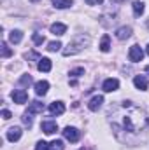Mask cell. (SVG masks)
I'll return each mask as SVG.
<instances>
[{
	"mask_svg": "<svg viewBox=\"0 0 149 150\" xmlns=\"http://www.w3.org/2000/svg\"><path fill=\"white\" fill-rule=\"evenodd\" d=\"M133 84H135V87H137V89H140V91H146V89H148V86H149L148 79H146L144 75H137V77L133 79Z\"/></svg>",
	"mask_w": 149,
	"mask_h": 150,
	"instance_id": "8fae6325",
	"label": "cell"
},
{
	"mask_svg": "<svg viewBox=\"0 0 149 150\" xmlns=\"http://www.w3.org/2000/svg\"><path fill=\"white\" fill-rule=\"evenodd\" d=\"M35 150H49V143H46V142H39L37 145H35Z\"/></svg>",
	"mask_w": 149,
	"mask_h": 150,
	"instance_id": "4316f807",
	"label": "cell"
},
{
	"mask_svg": "<svg viewBox=\"0 0 149 150\" xmlns=\"http://www.w3.org/2000/svg\"><path fill=\"white\" fill-rule=\"evenodd\" d=\"M40 127H42V131H44L46 134H54V133L58 131V124H56L54 120H44V122L40 124Z\"/></svg>",
	"mask_w": 149,
	"mask_h": 150,
	"instance_id": "8992f818",
	"label": "cell"
},
{
	"mask_svg": "<svg viewBox=\"0 0 149 150\" xmlns=\"http://www.w3.org/2000/svg\"><path fill=\"white\" fill-rule=\"evenodd\" d=\"M19 84H23V86H30V84H32V77H30V75H23L21 80H19Z\"/></svg>",
	"mask_w": 149,
	"mask_h": 150,
	"instance_id": "484cf974",
	"label": "cell"
},
{
	"mask_svg": "<svg viewBox=\"0 0 149 150\" xmlns=\"http://www.w3.org/2000/svg\"><path fill=\"white\" fill-rule=\"evenodd\" d=\"M21 119H23V124H25V126L32 127V113H30V112L23 113V117H21Z\"/></svg>",
	"mask_w": 149,
	"mask_h": 150,
	"instance_id": "cb8c5ba5",
	"label": "cell"
},
{
	"mask_svg": "<svg viewBox=\"0 0 149 150\" xmlns=\"http://www.w3.org/2000/svg\"><path fill=\"white\" fill-rule=\"evenodd\" d=\"M144 9H146V7H144V2H142V0H135V2H133V14H135L137 18L144 14Z\"/></svg>",
	"mask_w": 149,
	"mask_h": 150,
	"instance_id": "e0dca14e",
	"label": "cell"
},
{
	"mask_svg": "<svg viewBox=\"0 0 149 150\" xmlns=\"http://www.w3.org/2000/svg\"><path fill=\"white\" fill-rule=\"evenodd\" d=\"M63 136H65V140H69L70 143H75V142H79V138H81V133H79L75 127L67 126V127L63 129Z\"/></svg>",
	"mask_w": 149,
	"mask_h": 150,
	"instance_id": "277c9868",
	"label": "cell"
},
{
	"mask_svg": "<svg viewBox=\"0 0 149 150\" xmlns=\"http://www.w3.org/2000/svg\"><path fill=\"white\" fill-rule=\"evenodd\" d=\"M34 42H35V44H37V45H42V44H44V42H46V38H44V35H39V33H34Z\"/></svg>",
	"mask_w": 149,
	"mask_h": 150,
	"instance_id": "d4e9b609",
	"label": "cell"
},
{
	"mask_svg": "<svg viewBox=\"0 0 149 150\" xmlns=\"http://www.w3.org/2000/svg\"><path fill=\"white\" fill-rule=\"evenodd\" d=\"M130 35H132V28L130 26H121V28L116 30V37L119 38V40H126Z\"/></svg>",
	"mask_w": 149,
	"mask_h": 150,
	"instance_id": "5bb4252c",
	"label": "cell"
},
{
	"mask_svg": "<svg viewBox=\"0 0 149 150\" xmlns=\"http://www.w3.org/2000/svg\"><path fill=\"white\" fill-rule=\"evenodd\" d=\"M60 47H62V42H49V45H47V51H51V52H56V51H60Z\"/></svg>",
	"mask_w": 149,
	"mask_h": 150,
	"instance_id": "7402d4cb",
	"label": "cell"
},
{
	"mask_svg": "<svg viewBox=\"0 0 149 150\" xmlns=\"http://www.w3.org/2000/svg\"><path fill=\"white\" fill-rule=\"evenodd\" d=\"M0 47H2V58H9V56L12 54V51L7 47V44H5V42H2V45H0Z\"/></svg>",
	"mask_w": 149,
	"mask_h": 150,
	"instance_id": "603a6c76",
	"label": "cell"
},
{
	"mask_svg": "<svg viewBox=\"0 0 149 150\" xmlns=\"http://www.w3.org/2000/svg\"><path fill=\"white\" fill-rule=\"evenodd\" d=\"M21 133H23L21 127H11V129L7 131V140L14 143V142H18V140L21 138Z\"/></svg>",
	"mask_w": 149,
	"mask_h": 150,
	"instance_id": "30bf717a",
	"label": "cell"
},
{
	"mask_svg": "<svg viewBox=\"0 0 149 150\" xmlns=\"http://www.w3.org/2000/svg\"><path fill=\"white\" fill-rule=\"evenodd\" d=\"M74 2L72 0H53V5L56 7V9H67V7H70Z\"/></svg>",
	"mask_w": 149,
	"mask_h": 150,
	"instance_id": "ffe728a7",
	"label": "cell"
},
{
	"mask_svg": "<svg viewBox=\"0 0 149 150\" xmlns=\"http://www.w3.org/2000/svg\"><path fill=\"white\" fill-rule=\"evenodd\" d=\"M119 87V80L117 79H107L105 82H104V86H102V89L105 91V93H112V91H116Z\"/></svg>",
	"mask_w": 149,
	"mask_h": 150,
	"instance_id": "52a82bcc",
	"label": "cell"
},
{
	"mask_svg": "<svg viewBox=\"0 0 149 150\" xmlns=\"http://www.w3.org/2000/svg\"><path fill=\"white\" fill-rule=\"evenodd\" d=\"M146 72H148V74H149V67H146Z\"/></svg>",
	"mask_w": 149,
	"mask_h": 150,
	"instance_id": "4dcf8cb0",
	"label": "cell"
},
{
	"mask_svg": "<svg viewBox=\"0 0 149 150\" xmlns=\"http://www.w3.org/2000/svg\"><path fill=\"white\" fill-rule=\"evenodd\" d=\"M128 58H130V61H133V63H139V61H142V58H144V51L140 49V45H132L130 47V52H128Z\"/></svg>",
	"mask_w": 149,
	"mask_h": 150,
	"instance_id": "3957f363",
	"label": "cell"
},
{
	"mask_svg": "<svg viewBox=\"0 0 149 150\" xmlns=\"http://www.w3.org/2000/svg\"><path fill=\"white\" fill-rule=\"evenodd\" d=\"M90 44V37L88 35H79L75 37L72 42H69V47L63 49V56H72V54H77L84 49V45Z\"/></svg>",
	"mask_w": 149,
	"mask_h": 150,
	"instance_id": "7a4b0ae2",
	"label": "cell"
},
{
	"mask_svg": "<svg viewBox=\"0 0 149 150\" xmlns=\"http://www.w3.org/2000/svg\"><path fill=\"white\" fill-rule=\"evenodd\" d=\"M11 98H12L14 103L23 105V103H27V100H28V93H27L25 89H18V91H14V93L11 94Z\"/></svg>",
	"mask_w": 149,
	"mask_h": 150,
	"instance_id": "5b68a950",
	"label": "cell"
},
{
	"mask_svg": "<svg viewBox=\"0 0 149 150\" xmlns=\"http://www.w3.org/2000/svg\"><path fill=\"white\" fill-rule=\"evenodd\" d=\"M2 117H4L5 120H9V119H11L12 115H11V112H9V110H2Z\"/></svg>",
	"mask_w": 149,
	"mask_h": 150,
	"instance_id": "f1b7e54d",
	"label": "cell"
},
{
	"mask_svg": "<svg viewBox=\"0 0 149 150\" xmlns=\"http://www.w3.org/2000/svg\"><path fill=\"white\" fill-rule=\"evenodd\" d=\"M49 150H63V142L62 140H54L49 143Z\"/></svg>",
	"mask_w": 149,
	"mask_h": 150,
	"instance_id": "44dd1931",
	"label": "cell"
},
{
	"mask_svg": "<svg viewBox=\"0 0 149 150\" xmlns=\"http://www.w3.org/2000/svg\"><path fill=\"white\" fill-rule=\"evenodd\" d=\"M21 38H23V33H21L19 30H12V32L9 33V40H11L12 44H19Z\"/></svg>",
	"mask_w": 149,
	"mask_h": 150,
	"instance_id": "d6986e66",
	"label": "cell"
},
{
	"mask_svg": "<svg viewBox=\"0 0 149 150\" xmlns=\"http://www.w3.org/2000/svg\"><path fill=\"white\" fill-rule=\"evenodd\" d=\"M65 32H67V26L63 25V23H53L51 25V33L53 35H65Z\"/></svg>",
	"mask_w": 149,
	"mask_h": 150,
	"instance_id": "4fadbf2b",
	"label": "cell"
},
{
	"mask_svg": "<svg viewBox=\"0 0 149 150\" xmlns=\"http://www.w3.org/2000/svg\"><path fill=\"white\" fill-rule=\"evenodd\" d=\"M121 124L123 129L130 133H140L149 126V115L140 107H135L132 101H125L121 105Z\"/></svg>",
	"mask_w": 149,
	"mask_h": 150,
	"instance_id": "6da1fadb",
	"label": "cell"
},
{
	"mask_svg": "<svg viewBox=\"0 0 149 150\" xmlns=\"http://www.w3.org/2000/svg\"><path fill=\"white\" fill-rule=\"evenodd\" d=\"M30 2H39V0H30Z\"/></svg>",
	"mask_w": 149,
	"mask_h": 150,
	"instance_id": "836d02e7",
	"label": "cell"
},
{
	"mask_svg": "<svg viewBox=\"0 0 149 150\" xmlns=\"http://www.w3.org/2000/svg\"><path fill=\"white\" fill-rule=\"evenodd\" d=\"M28 112L30 113H42L44 112V103H40V101H32L30 107H28Z\"/></svg>",
	"mask_w": 149,
	"mask_h": 150,
	"instance_id": "2e32d148",
	"label": "cell"
},
{
	"mask_svg": "<svg viewBox=\"0 0 149 150\" xmlns=\"http://www.w3.org/2000/svg\"><path fill=\"white\" fill-rule=\"evenodd\" d=\"M112 2H123V0H112Z\"/></svg>",
	"mask_w": 149,
	"mask_h": 150,
	"instance_id": "1f68e13d",
	"label": "cell"
},
{
	"mask_svg": "<svg viewBox=\"0 0 149 150\" xmlns=\"http://www.w3.org/2000/svg\"><path fill=\"white\" fill-rule=\"evenodd\" d=\"M102 103H104V96H93V98L90 100V103H88V108H90L91 112H97V110L102 107Z\"/></svg>",
	"mask_w": 149,
	"mask_h": 150,
	"instance_id": "ba28073f",
	"label": "cell"
},
{
	"mask_svg": "<svg viewBox=\"0 0 149 150\" xmlns=\"http://www.w3.org/2000/svg\"><path fill=\"white\" fill-rule=\"evenodd\" d=\"M111 49V37L109 35H104L102 37V42H100V51L102 52H109Z\"/></svg>",
	"mask_w": 149,
	"mask_h": 150,
	"instance_id": "ac0fdd59",
	"label": "cell"
},
{
	"mask_svg": "<svg viewBox=\"0 0 149 150\" xmlns=\"http://www.w3.org/2000/svg\"><path fill=\"white\" fill-rule=\"evenodd\" d=\"M63 112H65V105L62 101H54V103L49 105V113L51 115H62Z\"/></svg>",
	"mask_w": 149,
	"mask_h": 150,
	"instance_id": "9c48e42d",
	"label": "cell"
},
{
	"mask_svg": "<svg viewBox=\"0 0 149 150\" xmlns=\"http://www.w3.org/2000/svg\"><path fill=\"white\" fill-rule=\"evenodd\" d=\"M81 75H84V68H75L70 72V77H81Z\"/></svg>",
	"mask_w": 149,
	"mask_h": 150,
	"instance_id": "83f0119b",
	"label": "cell"
},
{
	"mask_svg": "<svg viewBox=\"0 0 149 150\" xmlns=\"http://www.w3.org/2000/svg\"><path fill=\"white\" fill-rule=\"evenodd\" d=\"M88 2V5H95V4H102L104 0H86Z\"/></svg>",
	"mask_w": 149,
	"mask_h": 150,
	"instance_id": "f546056e",
	"label": "cell"
},
{
	"mask_svg": "<svg viewBox=\"0 0 149 150\" xmlns=\"http://www.w3.org/2000/svg\"><path fill=\"white\" fill-rule=\"evenodd\" d=\"M51 67H53V65H51V59H49V58H40V59H39L37 68L40 70V72H49Z\"/></svg>",
	"mask_w": 149,
	"mask_h": 150,
	"instance_id": "9a60e30c",
	"label": "cell"
},
{
	"mask_svg": "<svg viewBox=\"0 0 149 150\" xmlns=\"http://www.w3.org/2000/svg\"><path fill=\"white\" fill-rule=\"evenodd\" d=\"M47 89H49V82H47V80H39L37 84H35V93H37V96H44V94L47 93Z\"/></svg>",
	"mask_w": 149,
	"mask_h": 150,
	"instance_id": "7c38bea8",
	"label": "cell"
},
{
	"mask_svg": "<svg viewBox=\"0 0 149 150\" xmlns=\"http://www.w3.org/2000/svg\"><path fill=\"white\" fill-rule=\"evenodd\" d=\"M148 28H149V19H148Z\"/></svg>",
	"mask_w": 149,
	"mask_h": 150,
	"instance_id": "d590c367",
	"label": "cell"
},
{
	"mask_svg": "<svg viewBox=\"0 0 149 150\" xmlns=\"http://www.w3.org/2000/svg\"><path fill=\"white\" fill-rule=\"evenodd\" d=\"M81 150H90V149H84V147H82V149H81Z\"/></svg>",
	"mask_w": 149,
	"mask_h": 150,
	"instance_id": "d6a6232c",
	"label": "cell"
},
{
	"mask_svg": "<svg viewBox=\"0 0 149 150\" xmlns=\"http://www.w3.org/2000/svg\"><path fill=\"white\" fill-rule=\"evenodd\" d=\"M148 54H149V45H148Z\"/></svg>",
	"mask_w": 149,
	"mask_h": 150,
	"instance_id": "e575fe53",
	"label": "cell"
}]
</instances>
